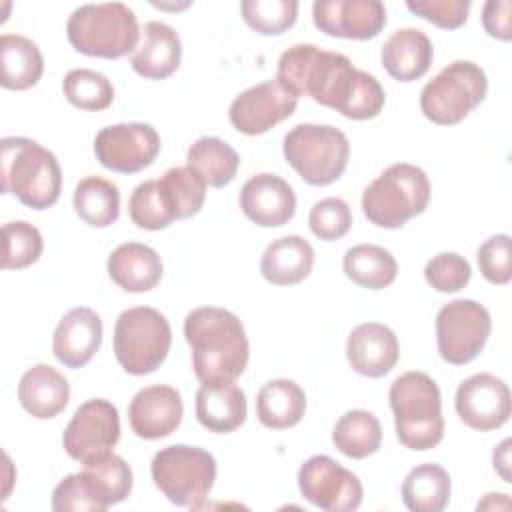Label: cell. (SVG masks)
<instances>
[{"label": "cell", "mask_w": 512, "mask_h": 512, "mask_svg": "<svg viewBox=\"0 0 512 512\" xmlns=\"http://www.w3.org/2000/svg\"><path fill=\"white\" fill-rule=\"evenodd\" d=\"M106 270L122 290L140 294L158 286L164 266L154 248L140 242H124L110 252Z\"/></svg>", "instance_id": "cell-23"}, {"label": "cell", "mask_w": 512, "mask_h": 512, "mask_svg": "<svg viewBox=\"0 0 512 512\" xmlns=\"http://www.w3.org/2000/svg\"><path fill=\"white\" fill-rule=\"evenodd\" d=\"M424 278L436 292H458L470 282L472 268L464 256L440 252L426 262Z\"/></svg>", "instance_id": "cell-43"}, {"label": "cell", "mask_w": 512, "mask_h": 512, "mask_svg": "<svg viewBox=\"0 0 512 512\" xmlns=\"http://www.w3.org/2000/svg\"><path fill=\"white\" fill-rule=\"evenodd\" d=\"M406 8L444 30H456L468 20L470 0H408Z\"/></svg>", "instance_id": "cell-45"}, {"label": "cell", "mask_w": 512, "mask_h": 512, "mask_svg": "<svg viewBox=\"0 0 512 512\" xmlns=\"http://www.w3.org/2000/svg\"><path fill=\"white\" fill-rule=\"evenodd\" d=\"M160 152L156 128L144 122H122L102 128L94 138L98 162L118 174H136L148 168Z\"/></svg>", "instance_id": "cell-14"}, {"label": "cell", "mask_w": 512, "mask_h": 512, "mask_svg": "<svg viewBox=\"0 0 512 512\" xmlns=\"http://www.w3.org/2000/svg\"><path fill=\"white\" fill-rule=\"evenodd\" d=\"M62 90L72 106L88 112L106 110L114 100L112 82L90 68L70 70L62 80Z\"/></svg>", "instance_id": "cell-37"}, {"label": "cell", "mask_w": 512, "mask_h": 512, "mask_svg": "<svg viewBox=\"0 0 512 512\" xmlns=\"http://www.w3.org/2000/svg\"><path fill=\"white\" fill-rule=\"evenodd\" d=\"M160 180L174 200L178 220L192 218L202 210L206 200V182L190 166H174L166 170Z\"/></svg>", "instance_id": "cell-40"}, {"label": "cell", "mask_w": 512, "mask_h": 512, "mask_svg": "<svg viewBox=\"0 0 512 512\" xmlns=\"http://www.w3.org/2000/svg\"><path fill=\"white\" fill-rule=\"evenodd\" d=\"M314 26L334 38L370 40L386 26V8L380 0H316Z\"/></svg>", "instance_id": "cell-17"}, {"label": "cell", "mask_w": 512, "mask_h": 512, "mask_svg": "<svg viewBox=\"0 0 512 512\" xmlns=\"http://www.w3.org/2000/svg\"><path fill=\"white\" fill-rule=\"evenodd\" d=\"M450 490L448 472L436 462H426L408 472L400 494L404 506L412 512H440L450 502Z\"/></svg>", "instance_id": "cell-30"}, {"label": "cell", "mask_w": 512, "mask_h": 512, "mask_svg": "<svg viewBox=\"0 0 512 512\" xmlns=\"http://www.w3.org/2000/svg\"><path fill=\"white\" fill-rule=\"evenodd\" d=\"M478 268L482 276L492 284H508L512 280L510 262V236L494 234L476 252Z\"/></svg>", "instance_id": "cell-44"}, {"label": "cell", "mask_w": 512, "mask_h": 512, "mask_svg": "<svg viewBox=\"0 0 512 512\" xmlns=\"http://www.w3.org/2000/svg\"><path fill=\"white\" fill-rule=\"evenodd\" d=\"M0 84L8 90H28L38 84L44 72L40 48L26 36L2 34L0 38Z\"/></svg>", "instance_id": "cell-29"}, {"label": "cell", "mask_w": 512, "mask_h": 512, "mask_svg": "<svg viewBox=\"0 0 512 512\" xmlns=\"http://www.w3.org/2000/svg\"><path fill=\"white\" fill-rule=\"evenodd\" d=\"M314 266V248L302 236H282L272 240L262 258L260 274L274 286H292L308 278Z\"/></svg>", "instance_id": "cell-27"}, {"label": "cell", "mask_w": 512, "mask_h": 512, "mask_svg": "<svg viewBox=\"0 0 512 512\" xmlns=\"http://www.w3.org/2000/svg\"><path fill=\"white\" fill-rule=\"evenodd\" d=\"M120 440L118 408L104 398H92L80 404L62 434L66 454L80 462H92L108 452Z\"/></svg>", "instance_id": "cell-12"}, {"label": "cell", "mask_w": 512, "mask_h": 512, "mask_svg": "<svg viewBox=\"0 0 512 512\" xmlns=\"http://www.w3.org/2000/svg\"><path fill=\"white\" fill-rule=\"evenodd\" d=\"M150 474L154 486L172 504L200 508L214 486L216 460L204 448L174 444L154 454Z\"/></svg>", "instance_id": "cell-8"}, {"label": "cell", "mask_w": 512, "mask_h": 512, "mask_svg": "<svg viewBox=\"0 0 512 512\" xmlns=\"http://www.w3.org/2000/svg\"><path fill=\"white\" fill-rule=\"evenodd\" d=\"M512 4L510 0H488L482 8V26L484 30L502 42L512 38V18H510Z\"/></svg>", "instance_id": "cell-46"}, {"label": "cell", "mask_w": 512, "mask_h": 512, "mask_svg": "<svg viewBox=\"0 0 512 512\" xmlns=\"http://www.w3.org/2000/svg\"><path fill=\"white\" fill-rule=\"evenodd\" d=\"M430 202V180L414 164L398 162L372 180L362 194V212L378 228H402Z\"/></svg>", "instance_id": "cell-6"}, {"label": "cell", "mask_w": 512, "mask_h": 512, "mask_svg": "<svg viewBox=\"0 0 512 512\" xmlns=\"http://www.w3.org/2000/svg\"><path fill=\"white\" fill-rule=\"evenodd\" d=\"M332 442L336 450L348 458H368L376 454L382 444L380 420L368 410H348L336 420Z\"/></svg>", "instance_id": "cell-33"}, {"label": "cell", "mask_w": 512, "mask_h": 512, "mask_svg": "<svg viewBox=\"0 0 512 512\" xmlns=\"http://www.w3.org/2000/svg\"><path fill=\"white\" fill-rule=\"evenodd\" d=\"M138 18L122 2L78 6L66 24L70 46L94 58H122L138 48Z\"/></svg>", "instance_id": "cell-5"}, {"label": "cell", "mask_w": 512, "mask_h": 512, "mask_svg": "<svg viewBox=\"0 0 512 512\" xmlns=\"http://www.w3.org/2000/svg\"><path fill=\"white\" fill-rule=\"evenodd\" d=\"M308 226L320 240L332 242L348 234L352 226V210L346 200L330 196L318 200L308 214Z\"/></svg>", "instance_id": "cell-41"}, {"label": "cell", "mask_w": 512, "mask_h": 512, "mask_svg": "<svg viewBox=\"0 0 512 512\" xmlns=\"http://www.w3.org/2000/svg\"><path fill=\"white\" fill-rule=\"evenodd\" d=\"M186 162V166L202 176L206 186L222 188L236 178L240 156L222 138L202 136L188 148Z\"/></svg>", "instance_id": "cell-31"}, {"label": "cell", "mask_w": 512, "mask_h": 512, "mask_svg": "<svg viewBox=\"0 0 512 512\" xmlns=\"http://www.w3.org/2000/svg\"><path fill=\"white\" fill-rule=\"evenodd\" d=\"M102 344V320L88 308L78 306L68 310L52 336V352L66 368L86 366Z\"/></svg>", "instance_id": "cell-21"}, {"label": "cell", "mask_w": 512, "mask_h": 512, "mask_svg": "<svg viewBox=\"0 0 512 512\" xmlns=\"http://www.w3.org/2000/svg\"><path fill=\"white\" fill-rule=\"evenodd\" d=\"M192 368L202 384L234 382L248 366L250 346L240 318L218 306H200L184 318Z\"/></svg>", "instance_id": "cell-2"}, {"label": "cell", "mask_w": 512, "mask_h": 512, "mask_svg": "<svg viewBox=\"0 0 512 512\" xmlns=\"http://www.w3.org/2000/svg\"><path fill=\"white\" fill-rule=\"evenodd\" d=\"M342 268L354 284L368 290L388 288L398 276L396 258L376 244H358L348 248Z\"/></svg>", "instance_id": "cell-32"}, {"label": "cell", "mask_w": 512, "mask_h": 512, "mask_svg": "<svg viewBox=\"0 0 512 512\" xmlns=\"http://www.w3.org/2000/svg\"><path fill=\"white\" fill-rule=\"evenodd\" d=\"M346 358L354 372L366 378H382L396 366L400 344L394 330L386 324L364 322L350 332Z\"/></svg>", "instance_id": "cell-20"}, {"label": "cell", "mask_w": 512, "mask_h": 512, "mask_svg": "<svg viewBox=\"0 0 512 512\" xmlns=\"http://www.w3.org/2000/svg\"><path fill=\"white\" fill-rule=\"evenodd\" d=\"M182 60V42L178 32L164 22H146L142 40L130 56L132 70L148 80L172 76Z\"/></svg>", "instance_id": "cell-22"}, {"label": "cell", "mask_w": 512, "mask_h": 512, "mask_svg": "<svg viewBox=\"0 0 512 512\" xmlns=\"http://www.w3.org/2000/svg\"><path fill=\"white\" fill-rule=\"evenodd\" d=\"M82 472L106 508L126 500L132 492V470L126 460L114 452L86 462Z\"/></svg>", "instance_id": "cell-36"}, {"label": "cell", "mask_w": 512, "mask_h": 512, "mask_svg": "<svg viewBox=\"0 0 512 512\" xmlns=\"http://www.w3.org/2000/svg\"><path fill=\"white\" fill-rule=\"evenodd\" d=\"M388 398L400 444L424 452L442 442V396L438 384L428 374L416 370L404 372L392 382Z\"/></svg>", "instance_id": "cell-4"}, {"label": "cell", "mask_w": 512, "mask_h": 512, "mask_svg": "<svg viewBox=\"0 0 512 512\" xmlns=\"http://www.w3.org/2000/svg\"><path fill=\"white\" fill-rule=\"evenodd\" d=\"M282 152L304 182L328 186L344 174L350 158V142L336 126L298 124L284 136Z\"/></svg>", "instance_id": "cell-7"}, {"label": "cell", "mask_w": 512, "mask_h": 512, "mask_svg": "<svg viewBox=\"0 0 512 512\" xmlns=\"http://www.w3.org/2000/svg\"><path fill=\"white\" fill-rule=\"evenodd\" d=\"M380 60L394 80L412 82L430 70L434 48L422 30L400 28L384 42Z\"/></svg>", "instance_id": "cell-25"}, {"label": "cell", "mask_w": 512, "mask_h": 512, "mask_svg": "<svg viewBox=\"0 0 512 512\" xmlns=\"http://www.w3.org/2000/svg\"><path fill=\"white\" fill-rule=\"evenodd\" d=\"M510 444H512L510 438L502 440V442L496 446L494 454H492L494 470L502 476L504 482H512V478H510Z\"/></svg>", "instance_id": "cell-47"}, {"label": "cell", "mask_w": 512, "mask_h": 512, "mask_svg": "<svg viewBox=\"0 0 512 512\" xmlns=\"http://www.w3.org/2000/svg\"><path fill=\"white\" fill-rule=\"evenodd\" d=\"M184 404L176 388L154 384L138 390L128 406L132 432L144 440L170 436L182 422Z\"/></svg>", "instance_id": "cell-18"}, {"label": "cell", "mask_w": 512, "mask_h": 512, "mask_svg": "<svg viewBox=\"0 0 512 512\" xmlns=\"http://www.w3.org/2000/svg\"><path fill=\"white\" fill-rule=\"evenodd\" d=\"M196 418L198 422L216 434H228L238 430L246 422V394L234 382L202 384L196 392Z\"/></svg>", "instance_id": "cell-24"}, {"label": "cell", "mask_w": 512, "mask_h": 512, "mask_svg": "<svg viewBox=\"0 0 512 512\" xmlns=\"http://www.w3.org/2000/svg\"><path fill=\"white\" fill-rule=\"evenodd\" d=\"M128 214L138 228L152 232L164 230L178 220L174 200L160 178L140 182L134 188L128 200Z\"/></svg>", "instance_id": "cell-35"}, {"label": "cell", "mask_w": 512, "mask_h": 512, "mask_svg": "<svg viewBox=\"0 0 512 512\" xmlns=\"http://www.w3.org/2000/svg\"><path fill=\"white\" fill-rule=\"evenodd\" d=\"M52 510L56 512H104L96 490L84 476V472L68 474L58 482L52 492Z\"/></svg>", "instance_id": "cell-42"}, {"label": "cell", "mask_w": 512, "mask_h": 512, "mask_svg": "<svg viewBox=\"0 0 512 512\" xmlns=\"http://www.w3.org/2000/svg\"><path fill=\"white\" fill-rule=\"evenodd\" d=\"M298 488L304 500L326 512H352L364 496L360 478L326 454H316L300 466Z\"/></svg>", "instance_id": "cell-13"}, {"label": "cell", "mask_w": 512, "mask_h": 512, "mask_svg": "<svg viewBox=\"0 0 512 512\" xmlns=\"http://www.w3.org/2000/svg\"><path fill=\"white\" fill-rule=\"evenodd\" d=\"M296 106L298 100L276 80H266L240 92L230 104L228 118L238 132L258 136L290 118Z\"/></svg>", "instance_id": "cell-16"}, {"label": "cell", "mask_w": 512, "mask_h": 512, "mask_svg": "<svg viewBox=\"0 0 512 512\" xmlns=\"http://www.w3.org/2000/svg\"><path fill=\"white\" fill-rule=\"evenodd\" d=\"M74 210L82 222L94 228H108L120 216L118 186L100 176H86L74 188Z\"/></svg>", "instance_id": "cell-34"}, {"label": "cell", "mask_w": 512, "mask_h": 512, "mask_svg": "<svg viewBox=\"0 0 512 512\" xmlns=\"http://www.w3.org/2000/svg\"><path fill=\"white\" fill-rule=\"evenodd\" d=\"M0 148L4 194H14L32 210L54 206L62 190V170L56 156L26 136L2 138Z\"/></svg>", "instance_id": "cell-3"}, {"label": "cell", "mask_w": 512, "mask_h": 512, "mask_svg": "<svg viewBox=\"0 0 512 512\" xmlns=\"http://www.w3.org/2000/svg\"><path fill=\"white\" fill-rule=\"evenodd\" d=\"M18 400L34 418L48 420L58 416L70 400L68 380L48 364L28 368L18 382Z\"/></svg>", "instance_id": "cell-26"}, {"label": "cell", "mask_w": 512, "mask_h": 512, "mask_svg": "<svg viewBox=\"0 0 512 512\" xmlns=\"http://www.w3.org/2000/svg\"><path fill=\"white\" fill-rule=\"evenodd\" d=\"M306 412V394L300 384L288 378L266 382L256 396V416L262 426L286 430L296 426Z\"/></svg>", "instance_id": "cell-28"}, {"label": "cell", "mask_w": 512, "mask_h": 512, "mask_svg": "<svg viewBox=\"0 0 512 512\" xmlns=\"http://www.w3.org/2000/svg\"><path fill=\"white\" fill-rule=\"evenodd\" d=\"M240 8L244 22L264 36H278L286 32L298 18L296 0H244Z\"/></svg>", "instance_id": "cell-39"}, {"label": "cell", "mask_w": 512, "mask_h": 512, "mask_svg": "<svg viewBox=\"0 0 512 512\" xmlns=\"http://www.w3.org/2000/svg\"><path fill=\"white\" fill-rule=\"evenodd\" d=\"M490 332V312L476 300H452L436 314V344L448 364L464 366L472 362L484 350Z\"/></svg>", "instance_id": "cell-11"}, {"label": "cell", "mask_w": 512, "mask_h": 512, "mask_svg": "<svg viewBox=\"0 0 512 512\" xmlns=\"http://www.w3.org/2000/svg\"><path fill=\"white\" fill-rule=\"evenodd\" d=\"M458 418L472 430L488 432L504 426L510 418V388L488 372L472 374L460 382L454 398Z\"/></svg>", "instance_id": "cell-15"}, {"label": "cell", "mask_w": 512, "mask_h": 512, "mask_svg": "<svg viewBox=\"0 0 512 512\" xmlns=\"http://www.w3.org/2000/svg\"><path fill=\"white\" fill-rule=\"evenodd\" d=\"M238 202L244 216L262 228L284 226L296 212V194L292 186L270 172H260L248 178L240 190Z\"/></svg>", "instance_id": "cell-19"}, {"label": "cell", "mask_w": 512, "mask_h": 512, "mask_svg": "<svg viewBox=\"0 0 512 512\" xmlns=\"http://www.w3.org/2000/svg\"><path fill=\"white\" fill-rule=\"evenodd\" d=\"M488 92L486 72L470 60H454L420 92L422 114L440 126L462 122Z\"/></svg>", "instance_id": "cell-10"}, {"label": "cell", "mask_w": 512, "mask_h": 512, "mask_svg": "<svg viewBox=\"0 0 512 512\" xmlns=\"http://www.w3.org/2000/svg\"><path fill=\"white\" fill-rule=\"evenodd\" d=\"M276 82L296 100L310 96L350 120L376 118L386 102L376 76L358 70L348 56L314 44H296L282 52Z\"/></svg>", "instance_id": "cell-1"}, {"label": "cell", "mask_w": 512, "mask_h": 512, "mask_svg": "<svg viewBox=\"0 0 512 512\" xmlns=\"http://www.w3.org/2000/svg\"><path fill=\"white\" fill-rule=\"evenodd\" d=\"M4 250H2V268L20 270L28 268L42 256L44 240L36 226L30 222L18 220L2 226Z\"/></svg>", "instance_id": "cell-38"}, {"label": "cell", "mask_w": 512, "mask_h": 512, "mask_svg": "<svg viewBox=\"0 0 512 512\" xmlns=\"http://www.w3.org/2000/svg\"><path fill=\"white\" fill-rule=\"evenodd\" d=\"M172 330L164 314L150 306L124 310L114 326V354L132 376L152 374L166 360Z\"/></svg>", "instance_id": "cell-9"}]
</instances>
